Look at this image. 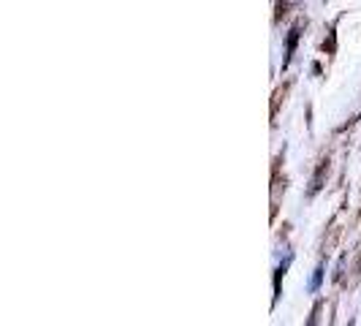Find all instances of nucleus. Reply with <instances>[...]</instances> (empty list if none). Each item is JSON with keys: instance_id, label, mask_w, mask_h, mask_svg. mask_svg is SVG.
<instances>
[{"instance_id": "nucleus-3", "label": "nucleus", "mask_w": 361, "mask_h": 326, "mask_svg": "<svg viewBox=\"0 0 361 326\" xmlns=\"http://www.w3.org/2000/svg\"><path fill=\"white\" fill-rule=\"evenodd\" d=\"M318 313H321V308H315V310H312V315H310L307 326H318Z\"/></svg>"}, {"instance_id": "nucleus-1", "label": "nucleus", "mask_w": 361, "mask_h": 326, "mask_svg": "<svg viewBox=\"0 0 361 326\" xmlns=\"http://www.w3.org/2000/svg\"><path fill=\"white\" fill-rule=\"evenodd\" d=\"M324 274H326V261H321V264H318V267L312 270V277H310V283H307V291H310V294H318V291H321Z\"/></svg>"}, {"instance_id": "nucleus-2", "label": "nucleus", "mask_w": 361, "mask_h": 326, "mask_svg": "<svg viewBox=\"0 0 361 326\" xmlns=\"http://www.w3.org/2000/svg\"><path fill=\"white\" fill-rule=\"evenodd\" d=\"M296 38H299V28H293V30H290V36H288V47H286V60H283V68L288 66L290 54H293V47H296Z\"/></svg>"}]
</instances>
